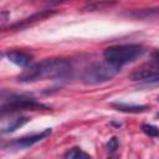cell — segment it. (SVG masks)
I'll use <instances>...</instances> for the list:
<instances>
[{
	"label": "cell",
	"instance_id": "cell-1",
	"mask_svg": "<svg viewBox=\"0 0 159 159\" xmlns=\"http://www.w3.org/2000/svg\"><path fill=\"white\" fill-rule=\"evenodd\" d=\"M71 65L62 58H47L27 67L20 76L21 82H35L43 78H67L71 75Z\"/></svg>",
	"mask_w": 159,
	"mask_h": 159
},
{
	"label": "cell",
	"instance_id": "cell-2",
	"mask_svg": "<svg viewBox=\"0 0 159 159\" xmlns=\"http://www.w3.org/2000/svg\"><path fill=\"white\" fill-rule=\"evenodd\" d=\"M143 53H144L143 46L129 43V45H117V46L107 47L103 52V56L107 62L120 68L123 65L135 61Z\"/></svg>",
	"mask_w": 159,
	"mask_h": 159
},
{
	"label": "cell",
	"instance_id": "cell-3",
	"mask_svg": "<svg viewBox=\"0 0 159 159\" xmlns=\"http://www.w3.org/2000/svg\"><path fill=\"white\" fill-rule=\"evenodd\" d=\"M119 72V67L113 66L109 62H102L89 66L82 75V81L87 84H97L109 81Z\"/></svg>",
	"mask_w": 159,
	"mask_h": 159
},
{
	"label": "cell",
	"instance_id": "cell-4",
	"mask_svg": "<svg viewBox=\"0 0 159 159\" xmlns=\"http://www.w3.org/2000/svg\"><path fill=\"white\" fill-rule=\"evenodd\" d=\"M40 108H46V106L36 102L34 98L24 96V94H10L9 98L2 97V103H1V113H10V112H16L21 109H40Z\"/></svg>",
	"mask_w": 159,
	"mask_h": 159
},
{
	"label": "cell",
	"instance_id": "cell-5",
	"mask_svg": "<svg viewBox=\"0 0 159 159\" xmlns=\"http://www.w3.org/2000/svg\"><path fill=\"white\" fill-rule=\"evenodd\" d=\"M50 133H51V129H45L43 132L36 133V134H34V135L24 137V138H21V139H16V140L9 143L7 145H9V147H12V148H17V149H19V148H27V147H30V145H32V144H35V143L42 140V139L46 138Z\"/></svg>",
	"mask_w": 159,
	"mask_h": 159
},
{
	"label": "cell",
	"instance_id": "cell-6",
	"mask_svg": "<svg viewBox=\"0 0 159 159\" xmlns=\"http://www.w3.org/2000/svg\"><path fill=\"white\" fill-rule=\"evenodd\" d=\"M124 15L134 19H158L159 17V7H149V9H137L127 11Z\"/></svg>",
	"mask_w": 159,
	"mask_h": 159
},
{
	"label": "cell",
	"instance_id": "cell-7",
	"mask_svg": "<svg viewBox=\"0 0 159 159\" xmlns=\"http://www.w3.org/2000/svg\"><path fill=\"white\" fill-rule=\"evenodd\" d=\"M6 57L20 67H27L31 62V56L21 51H9L6 52Z\"/></svg>",
	"mask_w": 159,
	"mask_h": 159
},
{
	"label": "cell",
	"instance_id": "cell-8",
	"mask_svg": "<svg viewBox=\"0 0 159 159\" xmlns=\"http://www.w3.org/2000/svg\"><path fill=\"white\" fill-rule=\"evenodd\" d=\"M52 14H53V11H48V10L37 12V14H35V15L27 17V19H24V20L20 21V22H16V24L11 25V29H22V27L27 26L29 24H32V22H35V21H37V20H42V19H45V17L52 15Z\"/></svg>",
	"mask_w": 159,
	"mask_h": 159
},
{
	"label": "cell",
	"instance_id": "cell-9",
	"mask_svg": "<svg viewBox=\"0 0 159 159\" xmlns=\"http://www.w3.org/2000/svg\"><path fill=\"white\" fill-rule=\"evenodd\" d=\"M112 107L127 113H140L148 108L147 106H143V104L138 106V104H127V103H112Z\"/></svg>",
	"mask_w": 159,
	"mask_h": 159
},
{
	"label": "cell",
	"instance_id": "cell-10",
	"mask_svg": "<svg viewBox=\"0 0 159 159\" xmlns=\"http://www.w3.org/2000/svg\"><path fill=\"white\" fill-rule=\"evenodd\" d=\"M26 122H29V118H27V117H17V118L10 119L9 123H6V124L2 125V133H10V132H14L15 129L22 127Z\"/></svg>",
	"mask_w": 159,
	"mask_h": 159
},
{
	"label": "cell",
	"instance_id": "cell-11",
	"mask_svg": "<svg viewBox=\"0 0 159 159\" xmlns=\"http://www.w3.org/2000/svg\"><path fill=\"white\" fill-rule=\"evenodd\" d=\"M65 159H91V157L80 148H73L66 154Z\"/></svg>",
	"mask_w": 159,
	"mask_h": 159
},
{
	"label": "cell",
	"instance_id": "cell-12",
	"mask_svg": "<svg viewBox=\"0 0 159 159\" xmlns=\"http://www.w3.org/2000/svg\"><path fill=\"white\" fill-rule=\"evenodd\" d=\"M142 129H143V132H144L147 135H149V137H153V138L159 137V129H158L155 125L144 124V125L142 127Z\"/></svg>",
	"mask_w": 159,
	"mask_h": 159
},
{
	"label": "cell",
	"instance_id": "cell-13",
	"mask_svg": "<svg viewBox=\"0 0 159 159\" xmlns=\"http://www.w3.org/2000/svg\"><path fill=\"white\" fill-rule=\"evenodd\" d=\"M118 148V139L116 137H113L112 139H109V142L107 143V150L108 152H114Z\"/></svg>",
	"mask_w": 159,
	"mask_h": 159
},
{
	"label": "cell",
	"instance_id": "cell-14",
	"mask_svg": "<svg viewBox=\"0 0 159 159\" xmlns=\"http://www.w3.org/2000/svg\"><path fill=\"white\" fill-rule=\"evenodd\" d=\"M145 84H159V72H155L150 78H148Z\"/></svg>",
	"mask_w": 159,
	"mask_h": 159
},
{
	"label": "cell",
	"instance_id": "cell-15",
	"mask_svg": "<svg viewBox=\"0 0 159 159\" xmlns=\"http://www.w3.org/2000/svg\"><path fill=\"white\" fill-rule=\"evenodd\" d=\"M108 159H118V158H116V157H113V158H108Z\"/></svg>",
	"mask_w": 159,
	"mask_h": 159
}]
</instances>
